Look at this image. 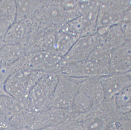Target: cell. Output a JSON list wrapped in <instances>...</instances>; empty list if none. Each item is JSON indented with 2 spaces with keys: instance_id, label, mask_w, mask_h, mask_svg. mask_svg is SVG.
Wrapping results in <instances>:
<instances>
[{
  "instance_id": "cell-1",
  "label": "cell",
  "mask_w": 131,
  "mask_h": 130,
  "mask_svg": "<svg viewBox=\"0 0 131 130\" xmlns=\"http://www.w3.org/2000/svg\"><path fill=\"white\" fill-rule=\"evenodd\" d=\"M58 78V74L45 73L30 91L28 95L30 107L36 112L50 107L51 100Z\"/></svg>"
},
{
  "instance_id": "cell-9",
  "label": "cell",
  "mask_w": 131,
  "mask_h": 130,
  "mask_svg": "<svg viewBox=\"0 0 131 130\" xmlns=\"http://www.w3.org/2000/svg\"><path fill=\"white\" fill-rule=\"evenodd\" d=\"M16 1H0V17L11 25L16 21Z\"/></svg>"
},
{
  "instance_id": "cell-11",
  "label": "cell",
  "mask_w": 131,
  "mask_h": 130,
  "mask_svg": "<svg viewBox=\"0 0 131 130\" xmlns=\"http://www.w3.org/2000/svg\"><path fill=\"white\" fill-rule=\"evenodd\" d=\"M8 66L0 65V82H5L11 75Z\"/></svg>"
},
{
  "instance_id": "cell-6",
  "label": "cell",
  "mask_w": 131,
  "mask_h": 130,
  "mask_svg": "<svg viewBox=\"0 0 131 130\" xmlns=\"http://www.w3.org/2000/svg\"><path fill=\"white\" fill-rule=\"evenodd\" d=\"M46 1H16L15 22H26L34 17L44 5Z\"/></svg>"
},
{
  "instance_id": "cell-13",
  "label": "cell",
  "mask_w": 131,
  "mask_h": 130,
  "mask_svg": "<svg viewBox=\"0 0 131 130\" xmlns=\"http://www.w3.org/2000/svg\"><path fill=\"white\" fill-rule=\"evenodd\" d=\"M8 125V121L6 117L0 114V128L5 127Z\"/></svg>"
},
{
  "instance_id": "cell-10",
  "label": "cell",
  "mask_w": 131,
  "mask_h": 130,
  "mask_svg": "<svg viewBox=\"0 0 131 130\" xmlns=\"http://www.w3.org/2000/svg\"><path fill=\"white\" fill-rule=\"evenodd\" d=\"M14 98L9 96H0V114L6 117L10 114Z\"/></svg>"
},
{
  "instance_id": "cell-7",
  "label": "cell",
  "mask_w": 131,
  "mask_h": 130,
  "mask_svg": "<svg viewBox=\"0 0 131 130\" xmlns=\"http://www.w3.org/2000/svg\"><path fill=\"white\" fill-rule=\"evenodd\" d=\"M26 53L25 47L22 45L6 44L0 50V65H11Z\"/></svg>"
},
{
  "instance_id": "cell-5",
  "label": "cell",
  "mask_w": 131,
  "mask_h": 130,
  "mask_svg": "<svg viewBox=\"0 0 131 130\" xmlns=\"http://www.w3.org/2000/svg\"><path fill=\"white\" fill-rule=\"evenodd\" d=\"M29 35V29L25 22H15L8 28L3 40L6 44L21 45L25 47Z\"/></svg>"
},
{
  "instance_id": "cell-8",
  "label": "cell",
  "mask_w": 131,
  "mask_h": 130,
  "mask_svg": "<svg viewBox=\"0 0 131 130\" xmlns=\"http://www.w3.org/2000/svg\"><path fill=\"white\" fill-rule=\"evenodd\" d=\"M130 82V80L127 76L116 75L102 79L101 84L104 91L108 94L111 95L128 87L127 85Z\"/></svg>"
},
{
  "instance_id": "cell-12",
  "label": "cell",
  "mask_w": 131,
  "mask_h": 130,
  "mask_svg": "<svg viewBox=\"0 0 131 130\" xmlns=\"http://www.w3.org/2000/svg\"><path fill=\"white\" fill-rule=\"evenodd\" d=\"M10 26L0 17V39L3 40L6 33Z\"/></svg>"
},
{
  "instance_id": "cell-14",
  "label": "cell",
  "mask_w": 131,
  "mask_h": 130,
  "mask_svg": "<svg viewBox=\"0 0 131 130\" xmlns=\"http://www.w3.org/2000/svg\"><path fill=\"white\" fill-rule=\"evenodd\" d=\"M5 82H0V96H10L7 94L6 91L5 85H4Z\"/></svg>"
},
{
  "instance_id": "cell-2",
  "label": "cell",
  "mask_w": 131,
  "mask_h": 130,
  "mask_svg": "<svg viewBox=\"0 0 131 130\" xmlns=\"http://www.w3.org/2000/svg\"><path fill=\"white\" fill-rule=\"evenodd\" d=\"M44 73L25 69L18 70L6 80V91L10 96L15 99L28 98L30 91Z\"/></svg>"
},
{
  "instance_id": "cell-4",
  "label": "cell",
  "mask_w": 131,
  "mask_h": 130,
  "mask_svg": "<svg viewBox=\"0 0 131 130\" xmlns=\"http://www.w3.org/2000/svg\"><path fill=\"white\" fill-rule=\"evenodd\" d=\"M83 80V78L58 74V80L52 95L50 107L70 109Z\"/></svg>"
},
{
  "instance_id": "cell-15",
  "label": "cell",
  "mask_w": 131,
  "mask_h": 130,
  "mask_svg": "<svg viewBox=\"0 0 131 130\" xmlns=\"http://www.w3.org/2000/svg\"><path fill=\"white\" fill-rule=\"evenodd\" d=\"M5 44L6 43L3 40L0 39V50Z\"/></svg>"
},
{
  "instance_id": "cell-3",
  "label": "cell",
  "mask_w": 131,
  "mask_h": 130,
  "mask_svg": "<svg viewBox=\"0 0 131 130\" xmlns=\"http://www.w3.org/2000/svg\"><path fill=\"white\" fill-rule=\"evenodd\" d=\"M62 58L50 52L40 51L26 53L18 62L20 69L58 74Z\"/></svg>"
}]
</instances>
